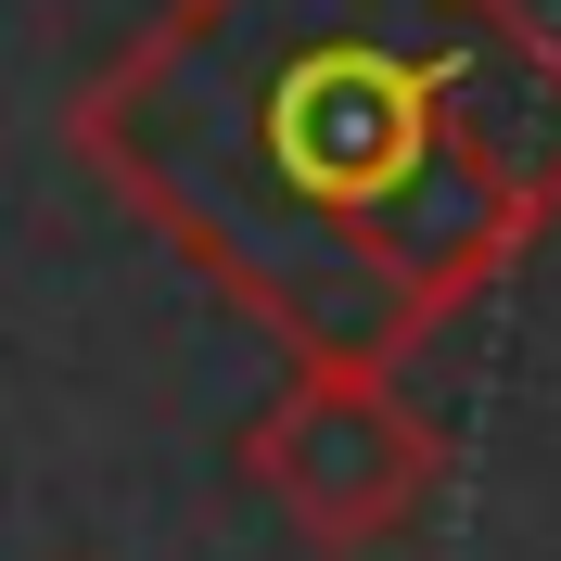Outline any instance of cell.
<instances>
[{"label":"cell","instance_id":"6da1fadb","mask_svg":"<svg viewBox=\"0 0 561 561\" xmlns=\"http://www.w3.org/2000/svg\"><path fill=\"white\" fill-rule=\"evenodd\" d=\"M65 140L268 345L396 370L561 230V26L536 0H167Z\"/></svg>","mask_w":561,"mask_h":561},{"label":"cell","instance_id":"7a4b0ae2","mask_svg":"<svg viewBox=\"0 0 561 561\" xmlns=\"http://www.w3.org/2000/svg\"><path fill=\"white\" fill-rule=\"evenodd\" d=\"M255 485L294 524H319L332 549H357V536H396L421 511L434 434L409 421V396L383 370H319V357H294V383L255 409Z\"/></svg>","mask_w":561,"mask_h":561}]
</instances>
